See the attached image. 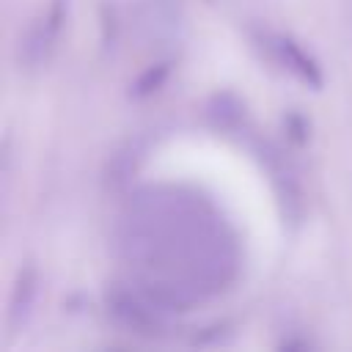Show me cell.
Here are the masks:
<instances>
[{"instance_id":"cell-6","label":"cell","mask_w":352,"mask_h":352,"mask_svg":"<svg viewBox=\"0 0 352 352\" xmlns=\"http://www.w3.org/2000/svg\"><path fill=\"white\" fill-rule=\"evenodd\" d=\"M165 74H168V66H157V69H148L138 82H135V88H132V94L135 96H146V94H151L162 80H165Z\"/></svg>"},{"instance_id":"cell-4","label":"cell","mask_w":352,"mask_h":352,"mask_svg":"<svg viewBox=\"0 0 352 352\" xmlns=\"http://www.w3.org/2000/svg\"><path fill=\"white\" fill-rule=\"evenodd\" d=\"M275 52H278V58H280V63L292 72V74H297L302 82H308V85H314V88H319L322 85V74H319V66L302 52V47L300 44H294L292 38H286V36H278L275 38Z\"/></svg>"},{"instance_id":"cell-3","label":"cell","mask_w":352,"mask_h":352,"mask_svg":"<svg viewBox=\"0 0 352 352\" xmlns=\"http://www.w3.org/2000/svg\"><path fill=\"white\" fill-rule=\"evenodd\" d=\"M60 22H63V0H55L47 14H41L36 22L28 25L25 36L19 38V63H25V69H38L47 63L58 41Z\"/></svg>"},{"instance_id":"cell-2","label":"cell","mask_w":352,"mask_h":352,"mask_svg":"<svg viewBox=\"0 0 352 352\" xmlns=\"http://www.w3.org/2000/svg\"><path fill=\"white\" fill-rule=\"evenodd\" d=\"M107 302V314L113 316L116 324H121L124 330L135 333V336H160L165 322H162V311L157 305H151L135 286L124 289V286H113L104 297Z\"/></svg>"},{"instance_id":"cell-1","label":"cell","mask_w":352,"mask_h":352,"mask_svg":"<svg viewBox=\"0 0 352 352\" xmlns=\"http://www.w3.org/2000/svg\"><path fill=\"white\" fill-rule=\"evenodd\" d=\"M118 250L135 272V289L162 314L190 311L239 272V245L220 212L182 187L135 195L118 228Z\"/></svg>"},{"instance_id":"cell-5","label":"cell","mask_w":352,"mask_h":352,"mask_svg":"<svg viewBox=\"0 0 352 352\" xmlns=\"http://www.w3.org/2000/svg\"><path fill=\"white\" fill-rule=\"evenodd\" d=\"M36 292H38V278H36V270L33 267H25L14 283V292H11V308H8V319L11 324H19L25 322V316L30 314L33 308V300H36Z\"/></svg>"}]
</instances>
